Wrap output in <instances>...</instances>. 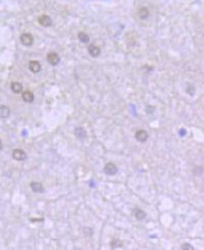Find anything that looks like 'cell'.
Returning <instances> with one entry per match:
<instances>
[{"mask_svg": "<svg viewBox=\"0 0 204 250\" xmlns=\"http://www.w3.org/2000/svg\"><path fill=\"white\" fill-rule=\"evenodd\" d=\"M47 60L51 66H57L60 62V57L56 52H49L47 54Z\"/></svg>", "mask_w": 204, "mask_h": 250, "instance_id": "obj_1", "label": "cell"}, {"mask_svg": "<svg viewBox=\"0 0 204 250\" xmlns=\"http://www.w3.org/2000/svg\"><path fill=\"white\" fill-rule=\"evenodd\" d=\"M104 173L106 175L108 176H114L115 174L117 173V171H119V168L114 164L112 162H108V164H106V165L104 167Z\"/></svg>", "mask_w": 204, "mask_h": 250, "instance_id": "obj_2", "label": "cell"}, {"mask_svg": "<svg viewBox=\"0 0 204 250\" xmlns=\"http://www.w3.org/2000/svg\"><path fill=\"white\" fill-rule=\"evenodd\" d=\"M38 22L42 27H50L52 26V19L47 15H42L39 16Z\"/></svg>", "mask_w": 204, "mask_h": 250, "instance_id": "obj_3", "label": "cell"}, {"mask_svg": "<svg viewBox=\"0 0 204 250\" xmlns=\"http://www.w3.org/2000/svg\"><path fill=\"white\" fill-rule=\"evenodd\" d=\"M21 42L22 44L25 45V46H31L34 42V38L33 36L29 33H24L23 35L21 36Z\"/></svg>", "mask_w": 204, "mask_h": 250, "instance_id": "obj_4", "label": "cell"}, {"mask_svg": "<svg viewBox=\"0 0 204 250\" xmlns=\"http://www.w3.org/2000/svg\"><path fill=\"white\" fill-rule=\"evenodd\" d=\"M12 157L18 161H23L27 158V154L22 149H15L12 151Z\"/></svg>", "mask_w": 204, "mask_h": 250, "instance_id": "obj_5", "label": "cell"}, {"mask_svg": "<svg viewBox=\"0 0 204 250\" xmlns=\"http://www.w3.org/2000/svg\"><path fill=\"white\" fill-rule=\"evenodd\" d=\"M135 138L139 142H146V140L148 139V134L145 130H138L135 133Z\"/></svg>", "mask_w": 204, "mask_h": 250, "instance_id": "obj_6", "label": "cell"}, {"mask_svg": "<svg viewBox=\"0 0 204 250\" xmlns=\"http://www.w3.org/2000/svg\"><path fill=\"white\" fill-rule=\"evenodd\" d=\"M29 69L32 73L37 74L41 71V63L37 60H31L29 62Z\"/></svg>", "mask_w": 204, "mask_h": 250, "instance_id": "obj_7", "label": "cell"}, {"mask_svg": "<svg viewBox=\"0 0 204 250\" xmlns=\"http://www.w3.org/2000/svg\"><path fill=\"white\" fill-rule=\"evenodd\" d=\"M88 52L92 57H98L100 53H101V49L98 46H96V45H90L88 47Z\"/></svg>", "mask_w": 204, "mask_h": 250, "instance_id": "obj_8", "label": "cell"}, {"mask_svg": "<svg viewBox=\"0 0 204 250\" xmlns=\"http://www.w3.org/2000/svg\"><path fill=\"white\" fill-rule=\"evenodd\" d=\"M30 187L31 189L36 193H43L44 191H45L44 186L41 183H39V182H32V183L30 184Z\"/></svg>", "mask_w": 204, "mask_h": 250, "instance_id": "obj_9", "label": "cell"}, {"mask_svg": "<svg viewBox=\"0 0 204 250\" xmlns=\"http://www.w3.org/2000/svg\"><path fill=\"white\" fill-rule=\"evenodd\" d=\"M10 88H12V91L15 94H19L23 92V86L18 82H12V85H10Z\"/></svg>", "mask_w": 204, "mask_h": 250, "instance_id": "obj_10", "label": "cell"}, {"mask_svg": "<svg viewBox=\"0 0 204 250\" xmlns=\"http://www.w3.org/2000/svg\"><path fill=\"white\" fill-rule=\"evenodd\" d=\"M75 135H76L77 138H79L80 140H84L86 137H87V133H86V131L81 127L76 128V130H75Z\"/></svg>", "mask_w": 204, "mask_h": 250, "instance_id": "obj_11", "label": "cell"}, {"mask_svg": "<svg viewBox=\"0 0 204 250\" xmlns=\"http://www.w3.org/2000/svg\"><path fill=\"white\" fill-rule=\"evenodd\" d=\"M34 98H35V96L32 91H29V90H28V91L23 92V99H24V101H26V102H29V103L33 102V101H34Z\"/></svg>", "mask_w": 204, "mask_h": 250, "instance_id": "obj_12", "label": "cell"}, {"mask_svg": "<svg viewBox=\"0 0 204 250\" xmlns=\"http://www.w3.org/2000/svg\"><path fill=\"white\" fill-rule=\"evenodd\" d=\"M138 16L141 19H145L149 16V10H148L147 7H140L138 10Z\"/></svg>", "mask_w": 204, "mask_h": 250, "instance_id": "obj_13", "label": "cell"}, {"mask_svg": "<svg viewBox=\"0 0 204 250\" xmlns=\"http://www.w3.org/2000/svg\"><path fill=\"white\" fill-rule=\"evenodd\" d=\"M134 212H135V218L138 221H142V220H144V218H146V212H145L144 210L140 209V208H136L135 210H134Z\"/></svg>", "mask_w": 204, "mask_h": 250, "instance_id": "obj_14", "label": "cell"}, {"mask_svg": "<svg viewBox=\"0 0 204 250\" xmlns=\"http://www.w3.org/2000/svg\"><path fill=\"white\" fill-rule=\"evenodd\" d=\"M10 114V109L6 105H1L0 106V116L2 117H7Z\"/></svg>", "mask_w": 204, "mask_h": 250, "instance_id": "obj_15", "label": "cell"}, {"mask_svg": "<svg viewBox=\"0 0 204 250\" xmlns=\"http://www.w3.org/2000/svg\"><path fill=\"white\" fill-rule=\"evenodd\" d=\"M78 39L82 42V43H88L89 41H90V37H89V35H87L86 33L84 32H80L78 34Z\"/></svg>", "mask_w": 204, "mask_h": 250, "instance_id": "obj_16", "label": "cell"}, {"mask_svg": "<svg viewBox=\"0 0 204 250\" xmlns=\"http://www.w3.org/2000/svg\"><path fill=\"white\" fill-rule=\"evenodd\" d=\"M122 242L121 240L119 239H113L112 241L110 242V246L112 249H115V248H119V247H122Z\"/></svg>", "mask_w": 204, "mask_h": 250, "instance_id": "obj_17", "label": "cell"}, {"mask_svg": "<svg viewBox=\"0 0 204 250\" xmlns=\"http://www.w3.org/2000/svg\"><path fill=\"white\" fill-rule=\"evenodd\" d=\"M182 249H190V250H192L193 247L190 246V244L185 243V244H183V245H182Z\"/></svg>", "mask_w": 204, "mask_h": 250, "instance_id": "obj_18", "label": "cell"}, {"mask_svg": "<svg viewBox=\"0 0 204 250\" xmlns=\"http://www.w3.org/2000/svg\"><path fill=\"white\" fill-rule=\"evenodd\" d=\"M2 148V141H1V139H0V149Z\"/></svg>", "mask_w": 204, "mask_h": 250, "instance_id": "obj_19", "label": "cell"}]
</instances>
